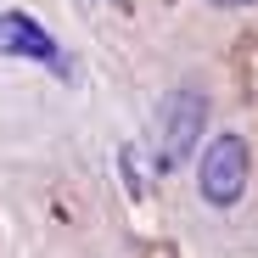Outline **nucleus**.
<instances>
[{"label": "nucleus", "instance_id": "f257e3e1", "mask_svg": "<svg viewBox=\"0 0 258 258\" xmlns=\"http://www.w3.org/2000/svg\"><path fill=\"white\" fill-rule=\"evenodd\" d=\"M247 180H252V152L241 135H213L202 163H197V191L208 208H236L247 197Z\"/></svg>", "mask_w": 258, "mask_h": 258}, {"label": "nucleus", "instance_id": "f03ea898", "mask_svg": "<svg viewBox=\"0 0 258 258\" xmlns=\"http://www.w3.org/2000/svg\"><path fill=\"white\" fill-rule=\"evenodd\" d=\"M208 129V96L202 90H174L163 107H157V152H163V168H180L197 141Z\"/></svg>", "mask_w": 258, "mask_h": 258}, {"label": "nucleus", "instance_id": "7ed1b4c3", "mask_svg": "<svg viewBox=\"0 0 258 258\" xmlns=\"http://www.w3.org/2000/svg\"><path fill=\"white\" fill-rule=\"evenodd\" d=\"M0 56L6 62H34V68H45V73H56V79H68L73 68H68V51L51 39V28L39 23V17H28V12H0Z\"/></svg>", "mask_w": 258, "mask_h": 258}, {"label": "nucleus", "instance_id": "20e7f679", "mask_svg": "<svg viewBox=\"0 0 258 258\" xmlns=\"http://www.w3.org/2000/svg\"><path fill=\"white\" fill-rule=\"evenodd\" d=\"M219 12H247V6H258V0H213Z\"/></svg>", "mask_w": 258, "mask_h": 258}]
</instances>
